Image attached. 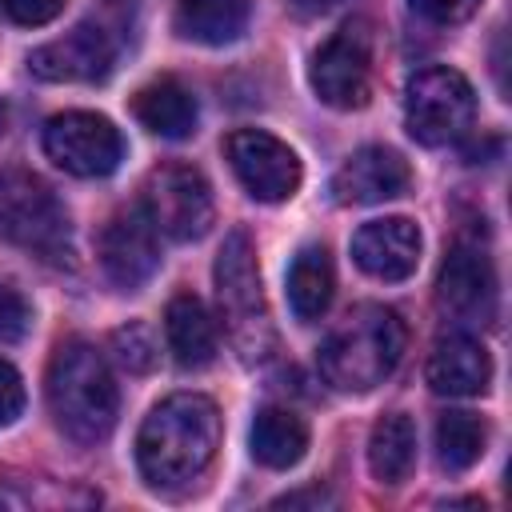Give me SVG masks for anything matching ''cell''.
Masks as SVG:
<instances>
[{
  "label": "cell",
  "mask_w": 512,
  "mask_h": 512,
  "mask_svg": "<svg viewBox=\"0 0 512 512\" xmlns=\"http://www.w3.org/2000/svg\"><path fill=\"white\" fill-rule=\"evenodd\" d=\"M300 16H320V12H328V8H336V4H344V0H288Z\"/></svg>",
  "instance_id": "29"
},
{
  "label": "cell",
  "mask_w": 512,
  "mask_h": 512,
  "mask_svg": "<svg viewBox=\"0 0 512 512\" xmlns=\"http://www.w3.org/2000/svg\"><path fill=\"white\" fill-rule=\"evenodd\" d=\"M0 236L48 264H68L72 256V228L64 204L40 176L24 168L0 172Z\"/></svg>",
  "instance_id": "5"
},
{
  "label": "cell",
  "mask_w": 512,
  "mask_h": 512,
  "mask_svg": "<svg viewBox=\"0 0 512 512\" xmlns=\"http://www.w3.org/2000/svg\"><path fill=\"white\" fill-rule=\"evenodd\" d=\"M20 412H24V380L8 360H0V428L12 424Z\"/></svg>",
  "instance_id": "27"
},
{
  "label": "cell",
  "mask_w": 512,
  "mask_h": 512,
  "mask_svg": "<svg viewBox=\"0 0 512 512\" xmlns=\"http://www.w3.org/2000/svg\"><path fill=\"white\" fill-rule=\"evenodd\" d=\"M28 320H32L28 300L16 288L0 284V340H20L28 332Z\"/></svg>",
  "instance_id": "26"
},
{
  "label": "cell",
  "mask_w": 512,
  "mask_h": 512,
  "mask_svg": "<svg viewBox=\"0 0 512 512\" xmlns=\"http://www.w3.org/2000/svg\"><path fill=\"white\" fill-rule=\"evenodd\" d=\"M436 304L456 324H488L496 312V272L492 260L472 248L456 244L436 276Z\"/></svg>",
  "instance_id": "11"
},
{
  "label": "cell",
  "mask_w": 512,
  "mask_h": 512,
  "mask_svg": "<svg viewBox=\"0 0 512 512\" xmlns=\"http://www.w3.org/2000/svg\"><path fill=\"white\" fill-rule=\"evenodd\" d=\"M248 448L264 468H292L308 448V424L292 408H260L248 432Z\"/></svg>",
  "instance_id": "21"
},
{
  "label": "cell",
  "mask_w": 512,
  "mask_h": 512,
  "mask_svg": "<svg viewBox=\"0 0 512 512\" xmlns=\"http://www.w3.org/2000/svg\"><path fill=\"white\" fill-rule=\"evenodd\" d=\"M224 152H228V164L236 172V180L244 184V192L252 200H264V204H280L288 200L296 188H300V160L296 152L276 140L272 132H260V128H236L228 140H224Z\"/></svg>",
  "instance_id": "10"
},
{
  "label": "cell",
  "mask_w": 512,
  "mask_h": 512,
  "mask_svg": "<svg viewBox=\"0 0 512 512\" xmlns=\"http://www.w3.org/2000/svg\"><path fill=\"white\" fill-rule=\"evenodd\" d=\"M412 184L408 160L384 144H368L360 152H352L336 176H332V196L340 204H384L404 196Z\"/></svg>",
  "instance_id": "15"
},
{
  "label": "cell",
  "mask_w": 512,
  "mask_h": 512,
  "mask_svg": "<svg viewBox=\"0 0 512 512\" xmlns=\"http://www.w3.org/2000/svg\"><path fill=\"white\" fill-rule=\"evenodd\" d=\"M116 48L108 40L104 28L96 24H76L72 32H64L60 40L40 44L28 56L32 76L40 80H64V84H96L112 72Z\"/></svg>",
  "instance_id": "13"
},
{
  "label": "cell",
  "mask_w": 512,
  "mask_h": 512,
  "mask_svg": "<svg viewBox=\"0 0 512 512\" xmlns=\"http://www.w3.org/2000/svg\"><path fill=\"white\" fill-rule=\"evenodd\" d=\"M4 4H8V16L24 28H40L64 12V0H4Z\"/></svg>",
  "instance_id": "28"
},
{
  "label": "cell",
  "mask_w": 512,
  "mask_h": 512,
  "mask_svg": "<svg viewBox=\"0 0 512 512\" xmlns=\"http://www.w3.org/2000/svg\"><path fill=\"white\" fill-rule=\"evenodd\" d=\"M424 376H428V388L440 396H480L492 380V356L476 336L448 332L432 344Z\"/></svg>",
  "instance_id": "16"
},
{
  "label": "cell",
  "mask_w": 512,
  "mask_h": 512,
  "mask_svg": "<svg viewBox=\"0 0 512 512\" xmlns=\"http://www.w3.org/2000/svg\"><path fill=\"white\" fill-rule=\"evenodd\" d=\"M372 52H376V36L368 20L340 24L312 56V68H308L312 92L340 112L364 108L372 96Z\"/></svg>",
  "instance_id": "7"
},
{
  "label": "cell",
  "mask_w": 512,
  "mask_h": 512,
  "mask_svg": "<svg viewBox=\"0 0 512 512\" xmlns=\"http://www.w3.org/2000/svg\"><path fill=\"white\" fill-rule=\"evenodd\" d=\"M408 332L404 320L384 304H356L320 344L316 364L320 376L340 392H372L384 384L400 356H404Z\"/></svg>",
  "instance_id": "2"
},
{
  "label": "cell",
  "mask_w": 512,
  "mask_h": 512,
  "mask_svg": "<svg viewBox=\"0 0 512 512\" xmlns=\"http://www.w3.org/2000/svg\"><path fill=\"white\" fill-rule=\"evenodd\" d=\"M476 116V92L464 72L448 64H432L408 76L404 88V128L416 144L440 148L468 132Z\"/></svg>",
  "instance_id": "6"
},
{
  "label": "cell",
  "mask_w": 512,
  "mask_h": 512,
  "mask_svg": "<svg viewBox=\"0 0 512 512\" xmlns=\"http://www.w3.org/2000/svg\"><path fill=\"white\" fill-rule=\"evenodd\" d=\"M220 444V412L200 392L160 400L136 432V464L148 488L180 492L204 476Z\"/></svg>",
  "instance_id": "1"
},
{
  "label": "cell",
  "mask_w": 512,
  "mask_h": 512,
  "mask_svg": "<svg viewBox=\"0 0 512 512\" xmlns=\"http://www.w3.org/2000/svg\"><path fill=\"white\" fill-rule=\"evenodd\" d=\"M156 236L160 232L152 228L144 208L112 216L100 232V268H104V276L124 292H136L140 284H148L152 272L160 268V240Z\"/></svg>",
  "instance_id": "12"
},
{
  "label": "cell",
  "mask_w": 512,
  "mask_h": 512,
  "mask_svg": "<svg viewBox=\"0 0 512 512\" xmlns=\"http://www.w3.org/2000/svg\"><path fill=\"white\" fill-rule=\"evenodd\" d=\"M488 448V424L472 412H444L436 420V460L444 472H468Z\"/></svg>",
  "instance_id": "23"
},
{
  "label": "cell",
  "mask_w": 512,
  "mask_h": 512,
  "mask_svg": "<svg viewBox=\"0 0 512 512\" xmlns=\"http://www.w3.org/2000/svg\"><path fill=\"white\" fill-rule=\"evenodd\" d=\"M416 464V428L404 412H388L372 424L368 436V468L380 484H400Z\"/></svg>",
  "instance_id": "22"
},
{
  "label": "cell",
  "mask_w": 512,
  "mask_h": 512,
  "mask_svg": "<svg viewBox=\"0 0 512 512\" xmlns=\"http://www.w3.org/2000/svg\"><path fill=\"white\" fill-rule=\"evenodd\" d=\"M252 20V0H176V32L196 44H232Z\"/></svg>",
  "instance_id": "19"
},
{
  "label": "cell",
  "mask_w": 512,
  "mask_h": 512,
  "mask_svg": "<svg viewBox=\"0 0 512 512\" xmlns=\"http://www.w3.org/2000/svg\"><path fill=\"white\" fill-rule=\"evenodd\" d=\"M112 356L128 372H148L156 364V340L144 324H124L112 332Z\"/></svg>",
  "instance_id": "24"
},
{
  "label": "cell",
  "mask_w": 512,
  "mask_h": 512,
  "mask_svg": "<svg viewBox=\"0 0 512 512\" xmlns=\"http://www.w3.org/2000/svg\"><path fill=\"white\" fill-rule=\"evenodd\" d=\"M216 300H220V320L240 360L244 364L264 360L272 352V324H268V304L260 288L256 248L244 228H232L216 256Z\"/></svg>",
  "instance_id": "4"
},
{
  "label": "cell",
  "mask_w": 512,
  "mask_h": 512,
  "mask_svg": "<svg viewBox=\"0 0 512 512\" xmlns=\"http://www.w3.org/2000/svg\"><path fill=\"white\" fill-rule=\"evenodd\" d=\"M8 128V108H4V100H0V132Z\"/></svg>",
  "instance_id": "30"
},
{
  "label": "cell",
  "mask_w": 512,
  "mask_h": 512,
  "mask_svg": "<svg viewBox=\"0 0 512 512\" xmlns=\"http://www.w3.org/2000/svg\"><path fill=\"white\" fill-rule=\"evenodd\" d=\"M132 112H136V120H140L148 132H156V136H164V140H184V136H192V132H196V120H200L196 96H192L180 80H172V76H160V80L144 84V88L132 96Z\"/></svg>",
  "instance_id": "18"
},
{
  "label": "cell",
  "mask_w": 512,
  "mask_h": 512,
  "mask_svg": "<svg viewBox=\"0 0 512 512\" xmlns=\"http://www.w3.org/2000/svg\"><path fill=\"white\" fill-rule=\"evenodd\" d=\"M164 336H168V352L180 368H204L216 360V320L208 312V304L192 292H180L168 312H164Z\"/></svg>",
  "instance_id": "17"
},
{
  "label": "cell",
  "mask_w": 512,
  "mask_h": 512,
  "mask_svg": "<svg viewBox=\"0 0 512 512\" xmlns=\"http://www.w3.org/2000/svg\"><path fill=\"white\" fill-rule=\"evenodd\" d=\"M352 260L372 280H408L420 264V228L404 216L368 220L352 236Z\"/></svg>",
  "instance_id": "14"
},
{
  "label": "cell",
  "mask_w": 512,
  "mask_h": 512,
  "mask_svg": "<svg viewBox=\"0 0 512 512\" xmlns=\"http://www.w3.org/2000/svg\"><path fill=\"white\" fill-rule=\"evenodd\" d=\"M408 8H412L420 20L448 28V24H464V20L480 8V0H408Z\"/></svg>",
  "instance_id": "25"
},
{
  "label": "cell",
  "mask_w": 512,
  "mask_h": 512,
  "mask_svg": "<svg viewBox=\"0 0 512 512\" xmlns=\"http://www.w3.org/2000/svg\"><path fill=\"white\" fill-rule=\"evenodd\" d=\"M144 216L168 240H200L212 224L208 180L188 164H164L144 184Z\"/></svg>",
  "instance_id": "9"
},
{
  "label": "cell",
  "mask_w": 512,
  "mask_h": 512,
  "mask_svg": "<svg viewBox=\"0 0 512 512\" xmlns=\"http://www.w3.org/2000/svg\"><path fill=\"white\" fill-rule=\"evenodd\" d=\"M44 156L80 180H100L120 168L124 136L100 112H60L44 124Z\"/></svg>",
  "instance_id": "8"
},
{
  "label": "cell",
  "mask_w": 512,
  "mask_h": 512,
  "mask_svg": "<svg viewBox=\"0 0 512 512\" xmlns=\"http://www.w3.org/2000/svg\"><path fill=\"white\" fill-rule=\"evenodd\" d=\"M48 408L76 444H100L116 424V380L88 340H64L48 364Z\"/></svg>",
  "instance_id": "3"
},
{
  "label": "cell",
  "mask_w": 512,
  "mask_h": 512,
  "mask_svg": "<svg viewBox=\"0 0 512 512\" xmlns=\"http://www.w3.org/2000/svg\"><path fill=\"white\" fill-rule=\"evenodd\" d=\"M332 288H336V276H332L328 248L304 244L288 264V304H292L296 320H304V324L320 320L332 304Z\"/></svg>",
  "instance_id": "20"
}]
</instances>
